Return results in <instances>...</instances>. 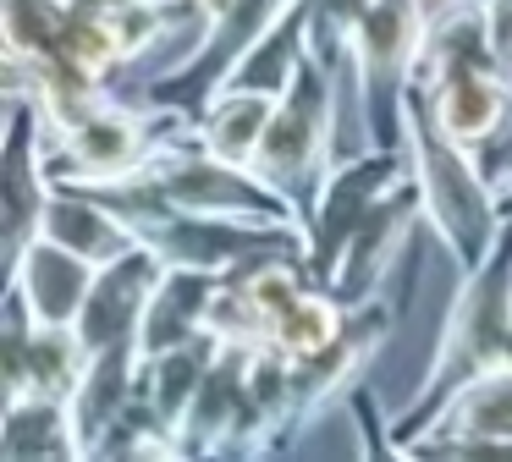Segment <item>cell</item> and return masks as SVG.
Returning <instances> with one entry per match:
<instances>
[{"instance_id": "cell-12", "label": "cell", "mask_w": 512, "mask_h": 462, "mask_svg": "<svg viewBox=\"0 0 512 462\" xmlns=\"http://www.w3.org/2000/svg\"><path fill=\"white\" fill-rule=\"evenodd\" d=\"M50 193H56V182L45 171V110H39V99L12 94V121H6V259H17L45 231Z\"/></svg>"}, {"instance_id": "cell-22", "label": "cell", "mask_w": 512, "mask_h": 462, "mask_svg": "<svg viewBox=\"0 0 512 462\" xmlns=\"http://www.w3.org/2000/svg\"><path fill=\"white\" fill-rule=\"evenodd\" d=\"M342 319H347V303H342V297H336L331 286H309V292L292 297V303L276 314L265 347H281L287 358H303V352L325 347V341L342 330Z\"/></svg>"}, {"instance_id": "cell-3", "label": "cell", "mask_w": 512, "mask_h": 462, "mask_svg": "<svg viewBox=\"0 0 512 462\" xmlns=\"http://www.w3.org/2000/svg\"><path fill=\"white\" fill-rule=\"evenodd\" d=\"M347 66L325 61L320 50H309L292 72V83L281 88L270 132L254 154V171L298 209V220L314 209L325 176L336 171V94H342Z\"/></svg>"}, {"instance_id": "cell-10", "label": "cell", "mask_w": 512, "mask_h": 462, "mask_svg": "<svg viewBox=\"0 0 512 462\" xmlns=\"http://www.w3.org/2000/svg\"><path fill=\"white\" fill-rule=\"evenodd\" d=\"M419 220H424V198H419V182L408 176V182H397L364 215V226L353 231L342 264H336V275L325 286H331L347 308L375 303L380 286H386V275H391V264H397L402 248H408V237H413V226H419Z\"/></svg>"}, {"instance_id": "cell-19", "label": "cell", "mask_w": 512, "mask_h": 462, "mask_svg": "<svg viewBox=\"0 0 512 462\" xmlns=\"http://www.w3.org/2000/svg\"><path fill=\"white\" fill-rule=\"evenodd\" d=\"M441 440H512V363L485 369L479 380H468L457 391V402L413 440L402 457H424Z\"/></svg>"}, {"instance_id": "cell-28", "label": "cell", "mask_w": 512, "mask_h": 462, "mask_svg": "<svg viewBox=\"0 0 512 462\" xmlns=\"http://www.w3.org/2000/svg\"><path fill=\"white\" fill-rule=\"evenodd\" d=\"M430 6H452V0H430Z\"/></svg>"}, {"instance_id": "cell-6", "label": "cell", "mask_w": 512, "mask_h": 462, "mask_svg": "<svg viewBox=\"0 0 512 462\" xmlns=\"http://www.w3.org/2000/svg\"><path fill=\"white\" fill-rule=\"evenodd\" d=\"M287 6H292V0H226V6L204 22V33L193 39V50L182 55L171 72L149 77L138 99L199 116V110L210 105V99L221 94L237 72H243V61L265 44V33L281 22V11H287Z\"/></svg>"}, {"instance_id": "cell-20", "label": "cell", "mask_w": 512, "mask_h": 462, "mask_svg": "<svg viewBox=\"0 0 512 462\" xmlns=\"http://www.w3.org/2000/svg\"><path fill=\"white\" fill-rule=\"evenodd\" d=\"M276 99L281 94H270V88L226 83L221 94L193 116L199 143H204V149H215V154H226V160L254 165L259 143H265V132H270V116H276Z\"/></svg>"}, {"instance_id": "cell-4", "label": "cell", "mask_w": 512, "mask_h": 462, "mask_svg": "<svg viewBox=\"0 0 512 462\" xmlns=\"http://www.w3.org/2000/svg\"><path fill=\"white\" fill-rule=\"evenodd\" d=\"M188 127H193L188 110H166L149 105V99H138V105L100 99L78 121L45 127V171L50 182H72V187H116L127 176L149 171L155 154Z\"/></svg>"}, {"instance_id": "cell-8", "label": "cell", "mask_w": 512, "mask_h": 462, "mask_svg": "<svg viewBox=\"0 0 512 462\" xmlns=\"http://www.w3.org/2000/svg\"><path fill=\"white\" fill-rule=\"evenodd\" d=\"M413 176V154L408 149H380L369 143V154H353V160H336V171L325 176L314 209L303 215V237H309V270L320 281H331L336 264H342L353 231L364 226V215L391 193L397 182Z\"/></svg>"}, {"instance_id": "cell-5", "label": "cell", "mask_w": 512, "mask_h": 462, "mask_svg": "<svg viewBox=\"0 0 512 462\" xmlns=\"http://www.w3.org/2000/svg\"><path fill=\"white\" fill-rule=\"evenodd\" d=\"M430 0H375L353 33V88L364 138L380 149H408V88L430 39Z\"/></svg>"}, {"instance_id": "cell-24", "label": "cell", "mask_w": 512, "mask_h": 462, "mask_svg": "<svg viewBox=\"0 0 512 462\" xmlns=\"http://www.w3.org/2000/svg\"><path fill=\"white\" fill-rule=\"evenodd\" d=\"M353 418H358V429H364V451H375V457H397V440H391V429L380 424V407H375V396L364 391V385H353Z\"/></svg>"}, {"instance_id": "cell-13", "label": "cell", "mask_w": 512, "mask_h": 462, "mask_svg": "<svg viewBox=\"0 0 512 462\" xmlns=\"http://www.w3.org/2000/svg\"><path fill=\"white\" fill-rule=\"evenodd\" d=\"M94 270H100L94 259H83L67 242L39 231V237L12 259V275H6V281L28 297V308H34L45 325H78L83 303H89V286H94Z\"/></svg>"}, {"instance_id": "cell-7", "label": "cell", "mask_w": 512, "mask_h": 462, "mask_svg": "<svg viewBox=\"0 0 512 462\" xmlns=\"http://www.w3.org/2000/svg\"><path fill=\"white\" fill-rule=\"evenodd\" d=\"M138 237L166 264L215 270V275H232L281 248H309L303 226H292V220H243V215H210V209H171V204L155 209L138 226Z\"/></svg>"}, {"instance_id": "cell-17", "label": "cell", "mask_w": 512, "mask_h": 462, "mask_svg": "<svg viewBox=\"0 0 512 462\" xmlns=\"http://www.w3.org/2000/svg\"><path fill=\"white\" fill-rule=\"evenodd\" d=\"M138 374H144L138 341H116V347H105V352H89V369H83L78 391H72V424H78L83 457H94L100 435L133 407Z\"/></svg>"}, {"instance_id": "cell-25", "label": "cell", "mask_w": 512, "mask_h": 462, "mask_svg": "<svg viewBox=\"0 0 512 462\" xmlns=\"http://www.w3.org/2000/svg\"><path fill=\"white\" fill-rule=\"evenodd\" d=\"M474 154H479V171L490 176V187L501 193V187L512 182V116L501 121V132L485 143V149H474Z\"/></svg>"}, {"instance_id": "cell-15", "label": "cell", "mask_w": 512, "mask_h": 462, "mask_svg": "<svg viewBox=\"0 0 512 462\" xmlns=\"http://www.w3.org/2000/svg\"><path fill=\"white\" fill-rule=\"evenodd\" d=\"M45 237L67 242L72 253H83V259H94V264H111V259H122V253H133L138 242H144L122 209H111L94 187H72V182H56V193H50Z\"/></svg>"}, {"instance_id": "cell-27", "label": "cell", "mask_w": 512, "mask_h": 462, "mask_svg": "<svg viewBox=\"0 0 512 462\" xmlns=\"http://www.w3.org/2000/svg\"><path fill=\"white\" fill-rule=\"evenodd\" d=\"M496 198H501V220H512V182H507V187H501V193H496Z\"/></svg>"}, {"instance_id": "cell-1", "label": "cell", "mask_w": 512, "mask_h": 462, "mask_svg": "<svg viewBox=\"0 0 512 462\" xmlns=\"http://www.w3.org/2000/svg\"><path fill=\"white\" fill-rule=\"evenodd\" d=\"M512 363V220H501L496 248L485 253V264L463 270L452 308L441 319V336H435V358L419 380V396L391 418V440H397V457L457 402L468 380H479L485 369Z\"/></svg>"}, {"instance_id": "cell-18", "label": "cell", "mask_w": 512, "mask_h": 462, "mask_svg": "<svg viewBox=\"0 0 512 462\" xmlns=\"http://www.w3.org/2000/svg\"><path fill=\"white\" fill-rule=\"evenodd\" d=\"M0 457L6 462H83L72 402H56V396H12V402H0Z\"/></svg>"}, {"instance_id": "cell-9", "label": "cell", "mask_w": 512, "mask_h": 462, "mask_svg": "<svg viewBox=\"0 0 512 462\" xmlns=\"http://www.w3.org/2000/svg\"><path fill=\"white\" fill-rule=\"evenodd\" d=\"M391 319L397 314H391V303H380V297L375 303H358V308H347L342 330H336L325 347L292 358V407H287V429H281V451H292V440H298L336 396H353V385L364 380L369 358H375L380 341H386Z\"/></svg>"}, {"instance_id": "cell-23", "label": "cell", "mask_w": 512, "mask_h": 462, "mask_svg": "<svg viewBox=\"0 0 512 462\" xmlns=\"http://www.w3.org/2000/svg\"><path fill=\"white\" fill-rule=\"evenodd\" d=\"M375 0H309V50L353 72V33Z\"/></svg>"}, {"instance_id": "cell-21", "label": "cell", "mask_w": 512, "mask_h": 462, "mask_svg": "<svg viewBox=\"0 0 512 462\" xmlns=\"http://www.w3.org/2000/svg\"><path fill=\"white\" fill-rule=\"evenodd\" d=\"M215 358H221V336H215V330H204V336L182 341V347H171V352H155V358H144L138 396L182 435V418H188V407H193V396H199V385H204V374H210Z\"/></svg>"}, {"instance_id": "cell-2", "label": "cell", "mask_w": 512, "mask_h": 462, "mask_svg": "<svg viewBox=\"0 0 512 462\" xmlns=\"http://www.w3.org/2000/svg\"><path fill=\"white\" fill-rule=\"evenodd\" d=\"M408 154L424 198V226L435 231V242L452 253L457 270L485 264V253L501 237V198L490 176L479 171V154L441 127L419 83L408 88Z\"/></svg>"}, {"instance_id": "cell-14", "label": "cell", "mask_w": 512, "mask_h": 462, "mask_svg": "<svg viewBox=\"0 0 512 462\" xmlns=\"http://www.w3.org/2000/svg\"><path fill=\"white\" fill-rule=\"evenodd\" d=\"M248 341H221V358L210 363L188 418H182V457H226L232 435L243 424V396H248Z\"/></svg>"}, {"instance_id": "cell-16", "label": "cell", "mask_w": 512, "mask_h": 462, "mask_svg": "<svg viewBox=\"0 0 512 462\" xmlns=\"http://www.w3.org/2000/svg\"><path fill=\"white\" fill-rule=\"evenodd\" d=\"M215 292H221V275H215V270L166 264L155 297H149L144 330H138V352H144V358H155V352H171V347H182V341L204 336V330H210Z\"/></svg>"}, {"instance_id": "cell-11", "label": "cell", "mask_w": 512, "mask_h": 462, "mask_svg": "<svg viewBox=\"0 0 512 462\" xmlns=\"http://www.w3.org/2000/svg\"><path fill=\"white\" fill-rule=\"evenodd\" d=\"M160 275H166V259H160L149 242H138L133 253L100 264V270H94V286H89V303H83V314H78L83 347L105 352V347H116V341H138Z\"/></svg>"}, {"instance_id": "cell-26", "label": "cell", "mask_w": 512, "mask_h": 462, "mask_svg": "<svg viewBox=\"0 0 512 462\" xmlns=\"http://www.w3.org/2000/svg\"><path fill=\"white\" fill-rule=\"evenodd\" d=\"M479 6H485V28H490V44H496L501 72L512 77V0H479Z\"/></svg>"}]
</instances>
